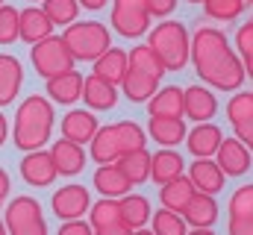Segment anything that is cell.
I'll return each instance as SVG.
<instances>
[{"label":"cell","mask_w":253,"mask_h":235,"mask_svg":"<svg viewBox=\"0 0 253 235\" xmlns=\"http://www.w3.org/2000/svg\"><path fill=\"white\" fill-rule=\"evenodd\" d=\"M121 88H124V97L129 103H147V100L156 94L159 79H153V77H147V74L129 68L126 77H124V82H121Z\"/></svg>","instance_id":"83f0119b"},{"label":"cell","mask_w":253,"mask_h":235,"mask_svg":"<svg viewBox=\"0 0 253 235\" xmlns=\"http://www.w3.org/2000/svg\"><path fill=\"white\" fill-rule=\"evenodd\" d=\"M88 206H91L88 188L80 185V182L65 185V188H59V191L50 197V209H53V215L62 218V221H77V218H83V215L88 212Z\"/></svg>","instance_id":"ba28073f"},{"label":"cell","mask_w":253,"mask_h":235,"mask_svg":"<svg viewBox=\"0 0 253 235\" xmlns=\"http://www.w3.org/2000/svg\"><path fill=\"white\" fill-rule=\"evenodd\" d=\"M56 176H59L56 165H53L47 150H30L21 159V179L27 185H33V188H47V185H53Z\"/></svg>","instance_id":"9c48e42d"},{"label":"cell","mask_w":253,"mask_h":235,"mask_svg":"<svg viewBox=\"0 0 253 235\" xmlns=\"http://www.w3.org/2000/svg\"><path fill=\"white\" fill-rule=\"evenodd\" d=\"M77 3H80V9H91V12H97V9L106 6V0H77Z\"/></svg>","instance_id":"7dc6e473"},{"label":"cell","mask_w":253,"mask_h":235,"mask_svg":"<svg viewBox=\"0 0 253 235\" xmlns=\"http://www.w3.org/2000/svg\"><path fill=\"white\" fill-rule=\"evenodd\" d=\"M203 9H206V18L230 24L242 18V12L248 9V0H203Z\"/></svg>","instance_id":"1f68e13d"},{"label":"cell","mask_w":253,"mask_h":235,"mask_svg":"<svg viewBox=\"0 0 253 235\" xmlns=\"http://www.w3.org/2000/svg\"><path fill=\"white\" fill-rule=\"evenodd\" d=\"M3 224L9 235H47V224L42 218V203L27 194L9 200Z\"/></svg>","instance_id":"5b68a950"},{"label":"cell","mask_w":253,"mask_h":235,"mask_svg":"<svg viewBox=\"0 0 253 235\" xmlns=\"http://www.w3.org/2000/svg\"><path fill=\"white\" fill-rule=\"evenodd\" d=\"M227 118H230L233 126L248 123L253 118V91H239V94H233L230 103H227Z\"/></svg>","instance_id":"d590c367"},{"label":"cell","mask_w":253,"mask_h":235,"mask_svg":"<svg viewBox=\"0 0 253 235\" xmlns=\"http://www.w3.org/2000/svg\"><path fill=\"white\" fill-rule=\"evenodd\" d=\"M97 129H100V123L91 109H74L62 118V138L74 141V144H88Z\"/></svg>","instance_id":"e0dca14e"},{"label":"cell","mask_w":253,"mask_h":235,"mask_svg":"<svg viewBox=\"0 0 253 235\" xmlns=\"http://www.w3.org/2000/svg\"><path fill=\"white\" fill-rule=\"evenodd\" d=\"M197 77L215 91H239L245 77V65L230 47V39L218 27H197L191 36V56Z\"/></svg>","instance_id":"6da1fadb"},{"label":"cell","mask_w":253,"mask_h":235,"mask_svg":"<svg viewBox=\"0 0 253 235\" xmlns=\"http://www.w3.org/2000/svg\"><path fill=\"white\" fill-rule=\"evenodd\" d=\"M9 188H12V185H9V174L0 168V209H3V203H6V197H9Z\"/></svg>","instance_id":"bcb514c9"},{"label":"cell","mask_w":253,"mask_h":235,"mask_svg":"<svg viewBox=\"0 0 253 235\" xmlns=\"http://www.w3.org/2000/svg\"><path fill=\"white\" fill-rule=\"evenodd\" d=\"M50 159H53L59 176H74L85 165V150H83V144H74V141L62 138V141H56L50 147Z\"/></svg>","instance_id":"d6986e66"},{"label":"cell","mask_w":253,"mask_h":235,"mask_svg":"<svg viewBox=\"0 0 253 235\" xmlns=\"http://www.w3.org/2000/svg\"><path fill=\"white\" fill-rule=\"evenodd\" d=\"M94 235H132V230L126 227V224H109V227H100V230H94Z\"/></svg>","instance_id":"f6af8a7d"},{"label":"cell","mask_w":253,"mask_h":235,"mask_svg":"<svg viewBox=\"0 0 253 235\" xmlns=\"http://www.w3.org/2000/svg\"><path fill=\"white\" fill-rule=\"evenodd\" d=\"M83 100L91 112H109L118 103V85L88 74V77H83Z\"/></svg>","instance_id":"9a60e30c"},{"label":"cell","mask_w":253,"mask_h":235,"mask_svg":"<svg viewBox=\"0 0 253 235\" xmlns=\"http://www.w3.org/2000/svg\"><path fill=\"white\" fill-rule=\"evenodd\" d=\"M189 3H203V0H189Z\"/></svg>","instance_id":"db71d44e"},{"label":"cell","mask_w":253,"mask_h":235,"mask_svg":"<svg viewBox=\"0 0 253 235\" xmlns=\"http://www.w3.org/2000/svg\"><path fill=\"white\" fill-rule=\"evenodd\" d=\"M150 118H183V88L180 85H162L147 100Z\"/></svg>","instance_id":"44dd1931"},{"label":"cell","mask_w":253,"mask_h":235,"mask_svg":"<svg viewBox=\"0 0 253 235\" xmlns=\"http://www.w3.org/2000/svg\"><path fill=\"white\" fill-rule=\"evenodd\" d=\"M150 224H153V235H186L189 233V224L183 221V215L180 212H168V209L153 212Z\"/></svg>","instance_id":"e575fe53"},{"label":"cell","mask_w":253,"mask_h":235,"mask_svg":"<svg viewBox=\"0 0 253 235\" xmlns=\"http://www.w3.org/2000/svg\"><path fill=\"white\" fill-rule=\"evenodd\" d=\"M42 3H44V0H42Z\"/></svg>","instance_id":"6f0895ef"},{"label":"cell","mask_w":253,"mask_h":235,"mask_svg":"<svg viewBox=\"0 0 253 235\" xmlns=\"http://www.w3.org/2000/svg\"><path fill=\"white\" fill-rule=\"evenodd\" d=\"M191 197H194V185H191L189 176H177V179L159 185V203L168 212H183Z\"/></svg>","instance_id":"484cf974"},{"label":"cell","mask_w":253,"mask_h":235,"mask_svg":"<svg viewBox=\"0 0 253 235\" xmlns=\"http://www.w3.org/2000/svg\"><path fill=\"white\" fill-rule=\"evenodd\" d=\"M215 165L224 171V176H245L251 171V150L236 135L224 138L221 147L215 150Z\"/></svg>","instance_id":"30bf717a"},{"label":"cell","mask_w":253,"mask_h":235,"mask_svg":"<svg viewBox=\"0 0 253 235\" xmlns=\"http://www.w3.org/2000/svg\"><path fill=\"white\" fill-rule=\"evenodd\" d=\"M218 112V97L212 94L209 85H189L183 91V115L197 120V123H206L209 118H215Z\"/></svg>","instance_id":"7c38bea8"},{"label":"cell","mask_w":253,"mask_h":235,"mask_svg":"<svg viewBox=\"0 0 253 235\" xmlns=\"http://www.w3.org/2000/svg\"><path fill=\"white\" fill-rule=\"evenodd\" d=\"M126 71H129L126 50H121V47H106L100 56L94 59V71L91 74L100 77V79H106V82H112V85H121Z\"/></svg>","instance_id":"ac0fdd59"},{"label":"cell","mask_w":253,"mask_h":235,"mask_svg":"<svg viewBox=\"0 0 253 235\" xmlns=\"http://www.w3.org/2000/svg\"><path fill=\"white\" fill-rule=\"evenodd\" d=\"M183 221L191 224V227H212L218 221V203H215V197L194 191L189 206L183 209Z\"/></svg>","instance_id":"4316f807"},{"label":"cell","mask_w":253,"mask_h":235,"mask_svg":"<svg viewBox=\"0 0 253 235\" xmlns=\"http://www.w3.org/2000/svg\"><path fill=\"white\" fill-rule=\"evenodd\" d=\"M248 3H251V6H253V0H248Z\"/></svg>","instance_id":"11a10c76"},{"label":"cell","mask_w":253,"mask_h":235,"mask_svg":"<svg viewBox=\"0 0 253 235\" xmlns=\"http://www.w3.org/2000/svg\"><path fill=\"white\" fill-rule=\"evenodd\" d=\"M236 129V138L251 150V156H253V118L248 120V123H239V126H233Z\"/></svg>","instance_id":"ee69618b"},{"label":"cell","mask_w":253,"mask_h":235,"mask_svg":"<svg viewBox=\"0 0 253 235\" xmlns=\"http://www.w3.org/2000/svg\"><path fill=\"white\" fill-rule=\"evenodd\" d=\"M230 235H253V218H230Z\"/></svg>","instance_id":"7bdbcfd3"},{"label":"cell","mask_w":253,"mask_h":235,"mask_svg":"<svg viewBox=\"0 0 253 235\" xmlns=\"http://www.w3.org/2000/svg\"><path fill=\"white\" fill-rule=\"evenodd\" d=\"M129 68H135V71H141V74H147V77H153V79H162L168 71H165V65H162V59L153 53V47H147V44H135L129 53Z\"/></svg>","instance_id":"f546056e"},{"label":"cell","mask_w":253,"mask_h":235,"mask_svg":"<svg viewBox=\"0 0 253 235\" xmlns=\"http://www.w3.org/2000/svg\"><path fill=\"white\" fill-rule=\"evenodd\" d=\"M47 36H53V24L42 6H27L18 12V39H24L27 44H39Z\"/></svg>","instance_id":"5bb4252c"},{"label":"cell","mask_w":253,"mask_h":235,"mask_svg":"<svg viewBox=\"0 0 253 235\" xmlns=\"http://www.w3.org/2000/svg\"><path fill=\"white\" fill-rule=\"evenodd\" d=\"M53 103L44 97V94H30L21 106H18V115H15V129H12V138H15V147L30 153V150H42L47 141H50V132H53Z\"/></svg>","instance_id":"7a4b0ae2"},{"label":"cell","mask_w":253,"mask_h":235,"mask_svg":"<svg viewBox=\"0 0 253 235\" xmlns=\"http://www.w3.org/2000/svg\"><path fill=\"white\" fill-rule=\"evenodd\" d=\"M24 82V68L12 53H0V106L15 103L18 88Z\"/></svg>","instance_id":"603a6c76"},{"label":"cell","mask_w":253,"mask_h":235,"mask_svg":"<svg viewBox=\"0 0 253 235\" xmlns=\"http://www.w3.org/2000/svg\"><path fill=\"white\" fill-rule=\"evenodd\" d=\"M118 168L124 171V176L132 182V185H141L150 179V153L141 147V150H132L118 159Z\"/></svg>","instance_id":"4dcf8cb0"},{"label":"cell","mask_w":253,"mask_h":235,"mask_svg":"<svg viewBox=\"0 0 253 235\" xmlns=\"http://www.w3.org/2000/svg\"><path fill=\"white\" fill-rule=\"evenodd\" d=\"M6 135H9V123H6V118L0 115V144L6 141Z\"/></svg>","instance_id":"681fc988"},{"label":"cell","mask_w":253,"mask_h":235,"mask_svg":"<svg viewBox=\"0 0 253 235\" xmlns=\"http://www.w3.org/2000/svg\"><path fill=\"white\" fill-rule=\"evenodd\" d=\"M147 132L159 147H177V144H183L189 129H186L183 118H150Z\"/></svg>","instance_id":"d4e9b609"},{"label":"cell","mask_w":253,"mask_h":235,"mask_svg":"<svg viewBox=\"0 0 253 235\" xmlns=\"http://www.w3.org/2000/svg\"><path fill=\"white\" fill-rule=\"evenodd\" d=\"M183 165H186V162H183V156H180L177 150L162 147V150H156V153L150 156V179H153L156 185H165V182L183 176Z\"/></svg>","instance_id":"7402d4cb"},{"label":"cell","mask_w":253,"mask_h":235,"mask_svg":"<svg viewBox=\"0 0 253 235\" xmlns=\"http://www.w3.org/2000/svg\"><path fill=\"white\" fill-rule=\"evenodd\" d=\"M30 62H33L36 74L44 77V79L59 77L65 71H74V56H71V50L65 47L62 36H47V39H42L39 44H33V47H30Z\"/></svg>","instance_id":"8992f818"},{"label":"cell","mask_w":253,"mask_h":235,"mask_svg":"<svg viewBox=\"0 0 253 235\" xmlns=\"http://www.w3.org/2000/svg\"><path fill=\"white\" fill-rule=\"evenodd\" d=\"M65 47L71 50L74 62H94L106 47H112L109 30L100 21H74L62 33Z\"/></svg>","instance_id":"277c9868"},{"label":"cell","mask_w":253,"mask_h":235,"mask_svg":"<svg viewBox=\"0 0 253 235\" xmlns=\"http://www.w3.org/2000/svg\"><path fill=\"white\" fill-rule=\"evenodd\" d=\"M236 50L242 56H253V18H248L239 30H236Z\"/></svg>","instance_id":"ab89813d"},{"label":"cell","mask_w":253,"mask_h":235,"mask_svg":"<svg viewBox=\"0 0 253 235\" xmlns=\"http://www.w3.org/2000/svg\"><path fill=\"white\" fill-rule=\"evenodd\" d=\"M88 156L97 165H118V159L124 156V147H121V138H118V126L115 123L100 126L94 132V138L88 141Z\"/></svg>","instance_id":"8fae6325"},{"label":"cell","mask_w":253,"mask_h":235,"mask_svg":"<svg viewBox=\"0 0 253 235\" xmlns=\"http://www.w3.org/2000/svg\"><path fill=\"white\" fill-rule=\"evenodd\" d=\"M0 235H9V233H6V224H3V221H0Z\"/></svg>","instance_id":"f5cc1de1"},{"label":"cell","mask_w":253,"mask_h":235,"mask_svg":"<svg viewBox=\"0 0 253 235\" xmlns=\"http://www.w3.org/2000/svg\"><path fill=\"white\" fill-rule=\"evenodd\" d=\"M121 206V224H126L129 230H141L147 221H150V200L144 194H124L118 200Z\"/></svg>","instance_id":"f1b7e54d"},{"label":"cell","mask_w":253,"mask_h":235,"mask_svg":"<svg viewBox=\"0 0 253 235\" xmlns=\"http://www.w3.org/2000/svg\"><path fill=\"white\" fill-rule=\"evenodd\" d=\"M0 6H3V0H0Z\"/></svg>","instance_id":"9f6ffc18"},{"label":"cell","mask_w":253,"mask_h":235,"mask_svg":"<svg viewBox=\"0 0 253 235\" xmlns=\"http://www.w3.org/2000/svg\"><path fill=\"white\" fill-rule=\"evenodd\" d=\"M88 221H91V230H100V227L118 224V221H121V206H118V200L103 197V200L91 203V206H88Z\"/></svg>","instance_id":"d6a6232c"},{"label":"cell","mask_w":253,"mask_h":235,"mask_svg":"<svg viewBox=\"0 0 253 235\" xmlns=\"http://www.w3.org/2000/svg\"><path fill=\"white\" fill-rule=\"evenodd\" d=\"M42 9H44V15L50 18L53 27H68L80 15V3L77 0H44Z\"/></svg>","instance_id":"836d02e7"},{"label":"cell","mask_w":253,"mask_h":235,"mask_svg":"<svg viewBox=\"0 0 253 235\" xmlns=\"http://www.w3.org/2000/svg\"><path fill=\"white\" fill-rule=\"evenodd\" d=\"M230 218H253V182H245L230 197Z\"/></svg>","instance_id":"74e56055"},{"label":"cell","mask_w":253,"mask_h":235,"mask_svg":"<svg viewBox=\"0 0 253 235\" xmlns=\"http://www.w3.org/2000/svg\"><path fill=\"white\" fill-rule=\"evenodd\" d=\"M189 179L191 185H194V191H200V194H218L221 188H224V182H227V176L224 171L215 165V159H194L189 165Z\"/></svg>","instance_id":"2e32d148"},{"label":"cell","mask_w":253,"mask_h":235,"mask_svg":"<svg viewBox=\"0 0 253 235\" xmlns=\"http://www.w3.org/2000/svg\"><path fill=\"white\" fill-rule=\"evenodd\" d=\"M118 138H121V147H124V156L132 153V150H141L144 147V129L135 123V120H118Z\"/></svg>","instance_id":"8d00e7d4"},{"label":"cell","mask_w":253,"mask_h":235,"mask_svg":"<svg viewBox=\"0 0 253 235\" xmlns=\"http://www.w3.org/2000/svg\"><path fill=\"white\" fill-rule=\"evenodd\" d=\"M112 30L121 39H138L150 30L147 0H112Z\"/></svg>","instance_id":"52a82bcc"},{"label":"cell","mask_w":253,"mask_h":235,"mask_svg":"<svg viewBox=\"0 0 253 235\" xmlns=\"http://www.w3.org/2000/svg\"><path fill=\"white\" fill-rule=\"evenodd\" d=\"M147 47H153V53L162 59L165 71H183L191 56V36L183 21L165 18L147 33Z\"/></svg>","instance_id":"3957f363"},{"label":"cell","mask_w":253,"mask_h":235,"mask_svg":"<svg viewBox=\"0 0 253 235\" xmlns=\"http://www.w3.org/2000/svg\"><path fill=\"white\" fill-rule=\"evenodd\" d=\"M56 235H94V230L85 224V221H62V227H59V233Z\"/></svg>","instance_id":"b9f144b4"},{"label":"cell","mask_w":253,"mask_h":235,"mask_svg":"<svg viewBox=\"0 0 253 235\" xmlns=\"http://www.w3.org/2000/svg\"><path fill=\"white\" fill-rule=\"evenodd\" d=\"M221 141H224V132H221V126L212 123V120L197 123L191 132H186V147H189V153L194 159H212L215 150L221 147Z\"/></svg>","instance_id":"4fadbf2b"},{"label":"cell","mask_w":253,"mask_h":235,"mask_svg":"<svg viewBox=\"0 0 253 235\" xmlns=\"http://www.w3.org/2000/svg\"><path fill=\"white\" fill-rule=\"evenodd\" d=\"M174 9H177V0H147L150 18H168Z\"/></svg>","instance_id":"60d3db41"},{"label":"cell","mask_w":253,"mask_h":235,"mask_svg":"<svg viewBox=\"0 0 253 235\" xmlns=\"http://www.w3.org/2000/svg\"><path fill=\"white\" fill-rule=\"evenodd\" d=\"M47 94L53 103H62V106H71L83 97V74L77 71H65L59 77H50L47 79Z\"/></svg>","instance_id":"ffe728a7"},{"label":"cell","mask_w":253,"mask_h":235,"mask_svg":"<svg viewBox=\"0 0 253 235\" xmlns=\"http://www.w3.org/2000/svg\"><path fill=\"white\" fill-rule=\"evenodd\" d=\"M186 235H215V233H212L209 227H194V230H191V233H186Z\"/></svg>","instance_id":"f907efd6"},{"label":"cell","mask_w":253,"mask_h":235,"mask_svg":"<svg viewBox=\"0 0 253 235\" xmlns=\"http://www.w3.org/2000/svg\"><path fill=\"white\" fill-rule=\"evenodd\" d=\"M242 65H245V77H251L253 79V56H245L242 59Z\"/></svg>","instance_id":"c3c4849f"},{"label":"cell","mask_w":253,"mask_h":235,"mask_svg":"<svg viewBox=\"0 0 253 235\" xmlns=\"http://www.w3.org/2000/svg\"><path fill=\"white\" fill-rule=\"evenodd\" d=\"M18 41V9L15 6H0V47Z\"/></svg>","instance_id":"f35d334b"},{"label":"cell","mask_w":253,"mask_h":235,"mask_svg":"<svg viewBox=\"0 0 253 235\" xmlns=\"http://www.w3.org/2000/svg\"><path fill=\"white\" fill-rule=\"evenodd\" d=\"M132 235H153V230H144L141 227V230H132Z\"/></svg>","instance_id":"816d5d0a"},{"label":"cell","mask_w":253,"mask_h":235,"mask_svg":"<svg viewBox=\"0 0 253 235\" xmlns=\"http://www.w3.org/2000/svg\"><path fill=\"white\" fill-rule=\"evenodd\" d=\"M91 182H94V188L103 197H112V200H121L124 194H129V188H132V182L124 176V171L118 165H100L94 171V179Z\"/></svg>","instance_id":"cb8c5ba5"}]
</instances>
